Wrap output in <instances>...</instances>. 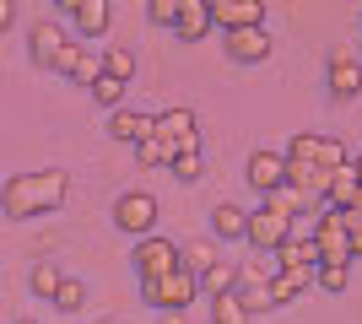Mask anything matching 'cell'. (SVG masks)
Returning <instances> with one entry per match:
<instances>
[{"label": "cell", "mask_w": 362, "mask_h": 324, "mask_svg": "<svg viewBox=\"0 0 362 324\" xmlns=\"http://www.w3.org/2000/svg\"><path fill=\"white\" fill-rule=\"evenodd\" d=\"M65 168H33V173H11L6 184H0V211L11 216V222H28V216H49L65 205Z\"/></svg>", "instance_id": "1"}, {"label": "cell", "mask_w": 362, "mask_h": 324, "mask_svg": "<svg viewBox=\"0 0 362 324\" xmlns=\"http://www.w3.org/2000/svg\"><path fill=\"white\" fill-rule=\"evenodd\" d=\"M308 238H314V248H319V265H351V232H346V216L341 211L325 205V211L314 216Z\"/></svg>", "instance_id": "2"}, {"label": "cell", "mask_w": 362, "mask_h": 324, "mask_svg": "<svg viewBox=\"0 0 362 324\" xmlns=\"http://www.w3.org/2000/svg\"><path fill=\"white\" fill-rule=\"evenodd\" d=\"M151 136L168 146V157H189V152H200V124H195V108H163Z\"/></svg>", "instance_id": "3"}, {"label": "cell", "mask_w": 362, "mask_h": 324, "mask_svg": "<svg viewBox=\"0 0 362 324\" xmlns=\"http://www.w3.org/2000/svg\"><path fill=\"white\" fill-rule=\"evenodd\" d=\"M195 292H200V281L189 276V270H168V276H157V281H141V297H146L157 313H168V308H189L195 303Z\"/></svg>", "instance_id": "4"}, {"label": "cell", "mask_w": 362, "mask_h": 324, "mask_svg": "<svg viewBox=\"0 0 362 324\" xmlns=\"http://www.w3.org/2000/svg\"><path fill=\"white\" fill-rule=\"evenodd\" d=\"M114 227L130 232V238H151V227H157V200H151L146 189H124L119 200H114Z\"/></svg>", "instance_id": "5"}, {"label": "cell", "mask_w": 362, "mask_h": 324, "mask_svg": "<svg viewBox=\"0 0 362 324\" xmlns=\"http://www.w3.org/2000/svg\"><path fill=\"white\" fill-rule=\"evenodd\" d=\"M233 297L243 303V313H276V297H271V276L259 265H238V281H233Z\"/></svg>", "instance_id": "6"}, {"label": "cell", "mask_w": 362, "mask_h": 324, "mask_svg": "<svg viewBox=\"0 0 362 324\" xmlns=\"http://www.w3.org/2000/svg\"><path fill=\"white\" fill-rule=\"evenodd\" d=\"M292 238V216H281V211H271V205H259V211H249V232H243V244L249 248H281Z\"/></svg>", "instance_id": "7"}, {"label": "cell", "mask_w": 362, "mask_h": 324, "mask_svg": "<svg viewBox=\"0 0 362 324\" xmlns=\"http://www.w3.org/2000/svg\"><path fill=\"white\" fill-rule=\"evenodd\" d=\"M211 28L222 32L265 28V0H211Z\"/></svg>", "instance_id": "8"}, {"label": "cell", "mask_w": 362, "mask_h": 324, "mask_svg": "<svg viewBox=\"0 0 362 324\" xmlns=\"http://www.w3.org/2000/svg\"><path fill=\"white\" fill-rule=\"evenodd\" d=\"M330 97H341V103H351V97H362V60L351 54V49H330Z\"/></svg>", "instance_id": "9"}, {"label": "cell", "mask_w": 362, "mask_h": 324, "mask_svg": "<svg viewBox=\"0 0 362 324\" xmlns=\"http://www.w3.org/2000/svg\"><path fill=\"white\" fill-rule=\"evenodd\" d=\"M249 184H255L259 200H265V195H276V189L287 184V157L271 152V146H255V157H249Z\"/></svg>", "instance_id": "10"}, {"label": "cell", "mask_w": 362, "mask_h": 324, "mask_svg": "<svg viewBox=\"0 0 362 324\" xmlns=\"http://www.w3.org/2000/svg\"><path fill=\"white\" fill-rule=\"evenodd\" d=\"M136 270H141V281H157V276H168V270H179V248L151 232V238L136 244Z\"/></svg>", "instance_id": "11"}, {"label": "cell", "mask_w": 362, "mask_h": 324, "mask_svg": "<svg viewBox=\"0 0 362 324\" xmlns=\"http://www.w3.org/2000/svg\"><path fill=\"white\" fill-rule=\"evenodd\" d=\"M222 49L233 65H259L271 60V32L265 28H243V32H222Z\"/></svg>", "instance_id": "12"}, {"label": "cell", "mask_w": 362, "mask_h": 324, "mask_svg": "<svg viewBox=\"0 0 362 324\" xmlns=\"http://www.w3.org/2000/svg\"><path fill=\"white\" fill-rule=\"evenodd\" d=\"M65 44H71V32H65L60 22H38V28H33V38H28V54H33V65H38V71H54V65H60V54H65Z\"/></svg>", "instance_id": "13"}, {"label": "cell", "mask_w": 362, "mask_h": 324, "mask_svg": "<svg viewBox=\"0 0 362 324\" xmlns=\"http://www.w3.org/2000/svg\"><path fill=\"white\" fill-rule=\"evenodd\" d=\"M54 76H71L76 87H92V81L103 76V54H87V49L76 44H65V54H60V65H54Z\"/></svg>", "instance_id": "14"}, {"label": "cell", "mask_w": 362, "mask_h": 324, "mask_svg": "<svg viewBox=\"0 0 362 324\" xmlns=\"http://www.w3.org/2000/svg\"><path fill=\"white\" fill-rule=\"evenodd\" d=\"M276 265H281V270H292V276H314V270H319L314 238H308V232H292L287 244L276 248Z\"/></svg>", "instance_id": "15"}, {"label": "cell", "mask_w": 362, "mask_h": 324, "mask_svg": "<svg viewBox=\"0 0 362 324\" xmlns=\"http://www.w3.org/2000/svg\"><path fill=\"white\" fill-rule=\"evenodd\" d=\"M151 130H157V114H141V108H119V114L108 119V136L124 140V146H141V140H151Z\"/></svg>", "instance_id": "16"}, {"label": "cell", "mask_w": 362, "mask_h": 324, "mask_svg": "<svg viewBox=\"0 0 362 324\" xmlns=\"http://www.w3.org/2000/svg\"><path fill=\"white\" fill-rule=\"evenodd\" d=\"M173 32L184 44H200L211 32V0H179V16H173Z\"/></svg>", "instance_id": "17"}, {"label": "cell", "mask_w": 362, "mask_h": 324, "mask_svg": "<svg viewBox=\"0 0 362 324\" xmlns=\"http://www.w3.org/2000/svg\"><path fill=\"white\" fill-rule=\"evenodd\" d=\"M211 265H222V244L216 238H189V244H179V270H189V276H206Z\"/></svg>", "instance_id": "18"}, {"label": "cell", "mask_w": 362, "mask_h": 324, "mask_svg": "<svg viewBox=\"0 0 362 324\" xmlns=\"http://www.w3.org/2000/svg\"><path fill=\"white\" fill-rule=\"evenodd\" d=\"M65 11H71L76 32L98 38V32H108V16H114V6H108V0H65Z\"/></svg>", "instance_id": "19"}, {"label": "cell", "mask_w": 362, "mask_h": 324, "mask_svg": "<svg viewBox=\"0 0 362 324\" xmlns=\"http://www.w3.org/2000/svg\"><path fill=\"white\" fill-rule=\"evenodd\" d=\"M211 232H216V244H238L243 232H249V211L243 205H211Z\"/></svg>", "instance_id": "20"}, {"label": "cell", "mask_w": 362, "mask_h": 324, "mask_svg": "<svg viewBox=\"0 0 362 324\" xmlns=\"http://www.w3.org/2000/svg\"><path fill=\"white\" fill-rule=\"evenodd\" d=\"M314 287V276H292V270H276L271 276V297H276V308H287L292 297H303Z\"/></svg>", "instance_id": "21"}, {"label": "cell", "mask_w": 362, "mask_h": 324, "mask_svg": "<svg viewBox=\"0 0 362 324\" xmlns=\"http://www.w3.org/2000/svg\"><path fill=\"white\" fill-rule=\"evenodd\" d=\"M265 205H271V211H281V216H292V222H298L303 211H314V205H308V195H303V189H292V184H281L276 195H265Z\"/></svg>", "instance_id": "22"}, {"label": "cell", "mask_w": 362, "mask_h": 324, "mask_svg": "<svg viewBox=\"0 0 362 324\" xmlns=\"http://www.w3.org/2000/svg\"><path fill=\"white\" fill-rule=\"evenodd\" d=\"M233 281H238V265H233V260H222V265H211V270L200 276V292L222 297V292H233Z\"/></svg>", "instance_id": "23"}, {"label": "cell", "mask_w": 362, "mask_h": 324, "mask_svg": "<svg viewBox=\"0 0 362 324\" xmlns=\"http://www.w3.org/2000/svg\"><path fill=\"white\" fill-rule=\"evenodd\" d=\"M49 303H54V308H60V313H81V303H87V281L65 276V281H60V292L49 297Z\"/></svg>", "instance_id": "24"}, {"label": "cell", "mask_w": 362, "mask_h": 324, "mask_svg": "<svg viewBox=\"0 0 362 324\" xmlns=\"http://www.w3.org/2000/svg\"><path fill=\"white\" fill-rule=\"evenodd\" d=\"M103 76H114V81L130 87V81H136V54H130V49H108L103 54Z\"/></svg>", "instance_id": "25"}, {"label": "cell", "mask_w": 362, "mask_h": 324, "mask_svg": "<svg viewBox=\"0 0 362 324\" xmlns=\"http://www.w3.org/2000/svg\"><path fill=\"white\" fill-rule=\"evenodd\" d=\"M87 92H92V103H103V108H114V114H119V103H124V92H130V87H124V81H114V76H98Z\"/></svg>", "instance_id": "26"}, {"label": "cell", "mask_w": 362, "mask_h": 324, "mask_svg": "<svg viewBox=\"0 0 362 324\" xmlns=\"http://www.w3.org/2000/svg\"><path fill=\"white\" fill-rule=\"evenodd\" d=\"M314 287H319V292H346V287H351V265H319Z\"/></svg>", "instance_id": "27"}, {"label": "cell", "mask_w": 362, "mask_h": 324, "mask_svg": "<svg viewBox=\"0 0 362 324\" xmlns=\"http://www.w3.org/2000/svg\"><path fill=\"white\" fill-rule=\"evenodd\" d=\"M211 324H249V313H243V303L233 292L211 297Z\"/></svg>", "instance_id": "28"}, {"label": "cell", "mask_w": 362, "mask_h": 324, "mask_svg": "<svg viewBox=\"0 0 362 324\" xmlns=\"http://www.w3.org/2000/svg\"><path fill=\"white\" fill-rule=\"evenodd\" d=\"M28 281H33V292H38V297H54V292H60V281H65V276H60V270H54L49 260H38V265H33V276H28Z\"/></svg>", "instance_id": "29"}, {"label": "cell", "mask_w": 362, "mask_h": 324, "mask_svg": "<svg viewBox=\"0 0 362 324\" xmlns=\"http://www.w3.org/2000/svg\"><path fill=\"white\" fill-rule=\"evenodd\" d=\"M136 162H141V168H173V157H168V146H163L157 136L136 146Z\"/></svg>", "instance_id": "30"}, {"label": "cell", "mask_w": 362, "mask_h": 324, "mask_svg": "<svg viewBox=\"0 0 362 324\" xmlns=\"http://www.w3.org/2000/svg\"><path fill=\"white\" fill-rule=\"evenodd\" d=\"M173 179H179V184H200V179H206V157H200V152L173 157Z\"/></svg>", "instance_id": "31"}, {"label": "cell", "mask_w": 362, "mask_h": 324, "mask_svg": "<svg viewBox=\"0 0 362 324\" xmlns=\"http://www.w3.org/2000/svg\"><path fill=\"white\" fill-rule=\"evenodd\" d=\"M319 168H325V173L346 168V146H341L335 136H325V140H319Z\"/></svg>", "instance_id": "32"}, {"label": "cell", "mask_w": 362, "mask_h": 324, "mask_svg": "<svg viewBox=\"0 0 362 324\" xmlns=\"http://www.w3.org/2000/svg\"><path fill=\"white\" fill-rule=\"evenodd\" d=\"M146 16L157 22V28H173V16H179V0H151Z\"/></svg>", "instance_id": "33"}, {"label": "cell", "mask_w": 362, "mask_h": 324, "mask_svg": "<svg viewBox=\"0 0 362 324\" xmlns=\"http://www.w3.org/2000/svg\"><path fill=\"white\" fill-rule=\"evenodd\" d=\"M341 216H346V232H362V200H357V205H346Z\"/></svg>", "instance_id": "34"}, {"label": "cell", "mask_w": 362, "mask_h": 324, "mask_svg": "<svg viewBox=\"0 0 362 324\" xmlns=\"http://www.w3.org/2000/svg\"><path fill=\"white\" fill-rule=\"evenodd\" d=\"M11 16H16V6H11V0H0V32L11 28Z\"/></svg>", "instance_id": "35"}, {"label": "cell", "mask_w": 362, "mask_h": 324, "mask_svg": "<svg viewBox=\"0 0 362 324\" xmlns=\"http://www.w3.org/2000/svg\"><path fill=\"white\" fill-rule=\"evenodd\" d=\"M157 324H189V319H184L179 308H168V313H163V319H157Z\"/></svg>", "instance_id": "36"}, {"label": "cell", "mask_w": 362, "mask_h": 324, "mask_svg": "<svg viewBox=\"0 0 362 324\" xmlns=\"http://www.w3.org/2000/svg\"><path fill=\"white\" fill-rule=\"evenodd\" d=\"M351 260H362V232H351Z\"/></svg>", "instance_id": "37"}, {"label": "cell", "mask_w": 362, "mask_h": 324, "mask_svg": "<svg viewBox=\"0 0 362 324\" xmlns=\"http://www.w3.org/2000/svg\"><path fill=\"white\" fill-rule=\"evenodd\" d=\"M351 173H357V184H362V157H351Z\"/></svg>", "instance_id": "38"}, {"label": "cell", "mask_w": 362, "mask_h": 324, "mask_svg": "<svg viewBox=\"0 0 362 324\" xmlns=\"http://www.w3.org/2000/svg\"><path fill=\"white\" fill-rule=\"evenodd\" d=\"M16 324H38V319H16Z\"/></svg>", "instance_id": "39"}, {"label": "cell", "mask_w": 362, "mask_h": 324, "mask_svg": "<svg viewBox=\"0 0 362 324\" xmlns=\"http://www.w3.org/2000/svg\"><path fill=\"white\" fill-rule=\"evenodd\" d=\"M357 60H362V54H357Z\"/></svg>", "instance_id": "40"}, {"label": "cell", "mask_w": 362, "mask_h": 324, "mask_svg": "<svg viewBox=\"0 0 362 324\" xmlns=\"http://www.w3.org/2000/svg\"><path fill=\"white\" fill-rule=\"evenodd\" d=\"M103 324H108V319H103Z\"/></svg>", "instance_id": "41"}]
</instances>
